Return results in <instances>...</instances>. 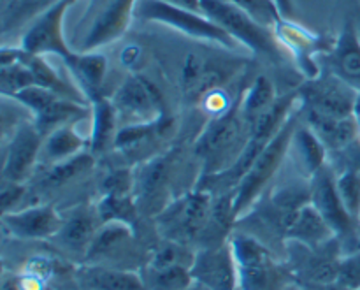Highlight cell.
Segmentation results:
<instances>
[{
    "label": "cell",
    "mask_w": 360,
    "mask_h": 290,
    "mask_svg": "<svg viewBox=\"0 0 360 290\" xmlns=\"http://www.w3.org/2000/svg\"><path fill=\"white\" fill-rule=\"evenodd\" d=\"M91 106V136H90V151L94 155L102 153L109 144H115L116 130V113L115 104L111 99L104 95H97L90 101Z\"/></svg>",
    "instance_id": "cell-24"
},
{
    "label": "cell",
    "mask_w": 360,
    "mask_h": 290,
    "mask_svg": "<svg viewBox=\"0 0 360 290\" xmlns=\"http://www.w3.org/2000/svg\"><path fill=\"white\" fill-rule=\"evenodd\" d=\"M338 192L348 213L359 222L360 217V172L343 171L336 178Z\"/></svg>",
    "instance_id": "cell-37"
},
{
    "label": "cell",
    "mask_w": 360,
    "mask_h": 290,
    "mask_svg": "<svg viewBox=\"0 0 360 290\" xmlns=\"http://www.w3.org/2000/svg\"><path fill=\"white\" fill-rule=\"evenodd\" d=\"M334 238H338L336 232L333 231V227L327 224L322 213L311 203L304 204L297 211L294 224L290 225L287 232V241L301 243V245L309 246V248L326 245Z\"/></svg>",
    "instance_id": "cell-23"
},
{
    "label": "cell",
    "mask_w": 360,
    "mask_h": 290,
    "mask_svg": "<svg viewBox=\"0 0 360 290\" xmlns=\"http://www.w3.org/2000/svg\"><path fill=\"white\" fill-rule=\"evenodd\" d=\"M186 290H206V289H204V287H200L199 284H193L192 287H190V289H186Z\"/></svg>",
    "instance_id": "cell-47"
},
{
    "label": "cell",
    "mask_w": 360,
    "mask_h": 290,
    "mask_svg": "<svg viewBox=\"0 0 360 290\" xmlns=\"http://www.w3.org/2000/svg\"><path fill=\"white\" fill-rule=\"evenodd\" d=\"M193 259H195V253L190 252L188 246L164 239L150 253V260H148L146 267H151V270H164V267L172 266L192 267Z\"/></svg>",
    "instance_id": "cell-35"
},
{
    "label": "cell",
    "mask_w": 360,
    "mask_h": 290,
    "mask_svg": "<svg viewBox=\"0 0 360 290\" xmlns=\"http://www.w3.org/2000/svg\"><path fill=\"white\" fill-rule=\"evenodd\" d=\"M83 148L84 139L76 132L74 123H69V125L58 127L56 130H53L51 134H48L44 137V144H42V151H44L46 158L49 162H53V164L81 153Z\"/></svg>",
    "instance_id": "cell-28"
},
{
    "label": "cell",
    "mask_w": 360,
    "mask_h": 290,
    "mask_svg": "<svg viewBox=\"0 0 360 290\" xmlns=\"http://www.w3.org/2000/svg\"><path fill=\"white\" fill-rule=\"evenodd\" d=\"M327 56L330 72L360 92V34L352 21L345 23Z\"/></svg>",
    "instance_id": "cell-18"
},
{
    "label": "cell",
    "mask_w": 360,
    "mask_h": 290,
    "mask_svg": "<svg viewBox=\"0 0 360 290\" xmlns=\"http://www.w3.org/2000/svg\"><path fill=\"white\" fill-rule=\"evenodd\" d=\"M55 2L56 0H11L2 14V32L7 34L27 21L35 20Z\"/></svg>",
    "instance_id": "cell-34"
},
{
    "label": "cell",
    "mask_w": 360,
    "mask_h": 290,
    "mask_svg": "<svg viewBox=\"0 0 360 290\" xmlns=\"http://www.w3.org/2000/svg\"><path fill=\"white\" fill-rule=\"evenodd\" d=\"M336 284L347 290H360V250L341 257Z\"/></svg>",
    "instance_id": "cell-39"
},
{
    "label": "cell",
    "mask_w": 360,
    "mask_h": 290,
    "mask_svg": "<svg viewBox=\"0 0 360 290\" xmlns=\"http://www.w3.org/2000/svg\"><path fill=\"white\" fill-rule=\"evenodd\" d=\"M27 187L23 183L4 182L2 192H0V206H2V215L13 213L18 208V204L23 199Z\"/></svg>",
    "instance_id": "cell-42"
},
{
    "label": "cell",
    "mask_w": 360,
    "mask_h": 290,
    "mask_svg": "<svg viewBox=\"0 0 360 290\" xmlns=\"http://www.w3.org/2000/svg\"><path fill=\"white\" fill-rule=\"evenodd\" d=\"M172 169H174V155H160L144 162L139 175L136 176V204L139 211L157 217L162 210L171 204L169 187H171Z\"/></svg>",
    "instance_id": "cell-11"
},
{
    "label": "cell",
    "mask_w": 360,
    "mask_h": 290,
    "mask_svg": "<svg viewBox=\"0 0 360 290\" xmlns=\"http://www.w3.org/2000/svg\"><path fill=\"white\" fill-rule=\"evenodd\" d=\"M141 275L146 284V290H186L195 284L190 267L185 266H172L164 270L144 267Z\"/></svg>",
    "instance_id": "cell-33"
},
{
    "label": "cell",
    "mask_w": 360,
    "mask_h": 290,
    "mask_svg": "<svg viewBox=\"0 0 360 290\" xmlns=\"http://www.w3.org/2000/svg\"><path fill=\"white\" fill-rule=\"evenodd\" d=\"M309 185H311V204L322 213L341 243L354 236L357 220L348 213L341 201L333 169L323 165L309 178Z\"/></svg>",
    "instance_id": "cell-13"
},
{
    "label": "cell",
    "mask_w": 360,
    "mask_h": 290,
    "mask_svg": "<svg viewBox=\"0 0 360 290\" xmlns=\"http://www.w3.org/2000/svg\"><path fill=\"white\" fill-rule=\"evenodd\" d=\"M290 243V263L288 271L292 278L299 284H304L306 287H315V285H330L336 284L338 267L341 263V239L334 238L329 243L316 248L301 245V243Z\"/></svg>",
    "instance_id": "cell-8"
},
{
    "label": "cell",
    "mask_w": 360,
    "mask_h": 290,
    "mask_svg": "<svg viewBox=\"0 0 360 290\" xmlns=\"http://www.w3.org/2000/svg\"><path fill=\"white\" fill-rule=\"evenodd\" d=\"M76 0H56L42 14H39L21 37V49L32 55H55L67 63L76 53L67 46L63 37V20L65 13Z\"/></svg>",
    "instance_id": "cell-9"
},
{
    "label": "cell",
    "mask_w": 360,
    "mask_h": 290,
    "mask_svg": "<svg viewBox=\"0 0 360 290\" xmlns=\"http://www.w3.org/2000/svg\"><path fill=\"white\" fill-rule=\"evenodd\" d=\"M162 2H167V4H172V6L185 7V9L200 13V0H162Z\"/></svg>",
    "instance_id": "cell-44"
},
{
    "label": "cell",
    "mask_w": 360,
    "mask_h": 290,
    "mask_svg": "<svg viewBox=\"0 0 360 290\" xmlns=\"http://www.w3.org/2000/svg\"><path fill=\"white\" fill-rule=\"evenodd\" d=\"M357 20H359V32H360V9H359V14H357Z\"/></svg>",
    "instance_id": "cell-49"
},
{
    "label": "cell",
    "mask_w": 360,
    "mask_h": 290,
    "mask_svg": "<svg viewBox=\"0 0 360 290\" xmlns=\"http://www.w3.org/2000/svg\"><path fill=\"white\" fill-rule=\"evenodd\" d=\"M276 4L280 6V11L281 14H283V18L294 16V6H292V0H276Z\"/></svg>",
    "instance_id": "cell-45"
},
{
    "label": "cell",
    "mask_w": 360,
    "mask_h": 290,
    "mask_svg": "<svg viewBox=\"0 0 360 290\" xmlns=\"http://www.w3.org/2000/svg\"><path fill=\"white\" fill-rule=\"evenodd\" d=\"M137 208L136 199L132 196H112L104 194L97 204V218L102 224L109 222H122L127 225H136L137 222Z\"/></svg>",
    "instance_id": "cell-32"
},
{
    "label": "cell",
    "mask_w": 360,
    "mask_h": 290,
    "mask_svg": "<svg viewBox=\"0 0 360 290\" xmlns=\"http://www.w3.org/2000/svg\"><path fill=\"white\" fill-rule=\"evenodd\" d=\"M231 2L236 4L238 7H241V9L246 11L250 16L255 18L260 25L271 28V30H273V28L276 27L278 21L283 18L276 0H231Z\"/></svg>",
    "instance_id": "cell-36"
},
{
    "label": "cell",
    "mask_w": 360,
    "mask_h": 290,
    "mask_svg": "<svg viewBox=\"0 0 360 290\" xmlns=\"http://www.w3.org/2000/svg\"><path fill=\"white\" fill-rule=\"evenodd\" d=\"M229 243L238 266L239 290H283L292 278L288 267L278 264L267 246L252 234L234 232Z\"/></svg>",
    "instance_id": "cell-2"
},
{
    "label": "cell",
    "mask_w": 360,
    "mask_h": 290,
    "mask_svg": "<svg viewBox=\"0 0 360 290\" xmlns=\"http://www.w3.org/2000/svg\"><path fill=\"white\" fill-rule=\"evenodd\" d=\"M354 250H360V238H359V241H357V245H355V248Z\"/></svg>",
    "instance_id": "cell-48"
},
{
    "label": "cell",
    "mask_w": 360,
    "mask_h": 290,
    "mask_svg": "<svg viewBox=\"0 0 360 290\" xmlns=\"http://www.w3.org/2000/svg\"><path fill=\"white\" fill-rule=\"evenodd\" d=\"M11 234L21 239H51L63 225L62 217L51 206H32L2 215Z\"/></svg>",
    "instance_id": "cell-17"
},
{
    "label": "cell",
    "mask_w": 360,
    "mask_h": 290,
    "mask_svg": "<svg viewBox=\"0 0 360 290\" xmlns=\"http://www.w3.org/2000/svg\"><path fill=\"white\" fill-rule=\"evenodd\" d=\"M81 290H146L143 275L104 264H83L76 271Z\"/></svg>",
    "instance_id": "cell-19"
},
{
    "label": "cell",
    "mask_w": 360,
    "mask_h": 290,
    "mask_svg": "<svg viewBox=\"0 0 360 290\" xmlns=\"http://www.w3.org/2000/svg\"><path fill=\"white\" fill-rule=\"evenodd\" d=\"M204 60L200 58L195 53H188L183 62V70H181V88L183 95H185L188 101H192L193 92H195L197 83H199L200 76H202L204 70Z\"/></svg>",
    "instance_id": "cell-40"
},
{
    "label": "cell",
    "mask_w": 360,
    "mask_h": 290,
    "mask_svg": "<svg viewBox=\"0 0 360 290\" xmlns=\"http://www.w3.org/2000/svg\"><path fill=\"white\" fill-rule=\"evenodd\" d=\"M51 273H53L51 263H49L48 259H44V257H35V259L28 260L27 275H32V277H37L39 280L46 282Z\"/></svg>",
    "instance_id": "cell-43"
},
{
    "label": "cell",
    "mask_w": 360,
    "mask_h": 290,
    "mask_svg": "<svg viewBox=\"0 0 360 290\" xmlns=\"http://www.w3.org/2000/svg\"><path fill=\"white\" fill-rule=\"evenodd\" d=\"M136 185V176L130 169H116L108 178L104 179V194H112V196H130Z\"/></svg>",
    "instance_id": "cell-41"
},
{
    "label": "cell",
    "mask_w": 360,
    "mask_h": 290,
    "mask_svg": "<svg viewBox=\"0 0 360 290\" xmlns=\"http://www.w3.org/2000/svg\"><path fill=\"white\" fill-rule=\"evenodd\" d=\"M134 243V227L122 222H109L102 224L88 248L83 264H102L120 256L125 248H130Z\"/></svg>",
    "instance_id": "cell-22"
},
{
    "label": "cell",
    "mask_w": 360,
    "mask_h": 290,
    "mask_svg": "<svg viewBox=\"0 0 360 290\" xmlns=\"http://www.w3.org/2000/svg\"><path fill=\"white\" fill-rule=\"evenodd\" d=\"M306 116V125L322 139L327 150L341 151L350 146L354 141L359 139L357 122L354 116L350 118H333V116L320 115V113L311 111V109L301 108Z\"/></svg>",
    "instance_id": "cell-21"
},
{
    "label": "cell",
    "mask_w": 360,
    "mask_h": 290,
    "mask_svg": "<svg viewBox=\"0 0 360 290\" xmlns=\"http://www.w3.org/2000/svg\"><path fill=\"white\" fill-rule=\"evenodd\" d=\"M111 101L118 116L127 120V125L153 123L165 115L160 90L144 76L127 77Z\"/></svg>",
    "instance_id": "cell-10"
},
{
    "label": "cell",
    "mask_w": 360,
    "mask_h": 290,
    "mask_svg": "<svg viewBox=\"0 0 360 290\" xmlns=\"http://www.w3.org/2000/svg\"><path fill=\"white\" fill-rule=\"evenodd\" d=\"M95 157L91 151H81V153L74 155V157L65 158L62 162L53 164L48 171L42 175L41 187L42 189H58V187L65 185L70 179L79 176L81 172H86L94 168Z\"/></svg>",
    "instance_id": "cell-30"
},
{
    "label": "cell",
    "mask_w": 360,
    "mask_h": 290,
    "mask_svg": "<svg viewBox=\"0 0 360 290\" xmlns=\"http://www.w3.org/2000/svg\"><path fill=\"white\" fill-rule=\"evenodd\" d=\"M359 224H360V217H359Z\"/></svg>",
    "instance_id": "cell-50"
},
{
    "label": "cell",
    "mask_w": 360,
    "mask_h": 290,
    "mask_svg": "<svg viewBox=\"0 0 360 290\" xmlns=\"http://www.w3.org/2000/svg\"><path fill=\"white\" fill-rule=\"evenodd\" d=\"M67 67L74 74L77 84H79V90L86 95L88 102L101 95L102 81H104L105 70H108V60L104 55L95 51L76 53V56L67 63Z\"/></svg>",
    "instance_id": "cell-25"
},
{
    "label": "cell",
    "mask_w": 360,
    "mask_h": 290,
    "mask_svg": "<svg viewBox=\"0 0 360 290\" xmlns=\"http://www.w3.org/2000/svg\"><path fill=\"white\" fill-rule=\"evenodd\" d=\"M213 199L210 192L195 189L172 201L155 217L162 238L186 246L195 245L207 224Z\"/></svg>",
    "instance_id": "cell-5"
},
{
    "label": "cell",
    "mask_w": 360,
    "mask_h": 290,
    "mask_svg": "<svg viewBox=\"0 0 360 290\" xmlns=\"http://www.w3.org/2000/svg\"><path fill=\"white\" fill-rule=\"evenodd\" d=\"M84 115H86V104H81V102L60 97L56 99L46 111L34 116V123L37 125V129L41 130L42 136L46 137L48 134H51L53 130L58 129V127L76 123L77 120L83 118Z\"/></svg>",
    "instance_id": "cell-27"
},
{
    "label": "cell",
    "mask_w": 360,
    "mask_h": 290,
    "mask_svg": "<svg viewBox=\"0 0 360 290\" xmlns=\"http://www.w3.org/2000/svg\"><path fill=\"white\" fill-rule=\"evenodd\" d=\"M252 137V125L243 116L241 109L234 108L220 116H214L195 141L197 158L202 160V175H217L236 162Z\"/></svg>",
    "instance_id": "cell-1"
},
{
    "label": "cell",
    "mask_w": 360,
    "mask_h": 290,
    "mask_svg": "<svg viewBox=\"0 0 360 290\" xmlns=\"http://www.w3.org/2000/svg\"><path fill=\"white\" fill-rule=\"evenodd\" d=\"M95 234L97 229H95L94 213L88 208H79L67 220H63L60 231L51 239L60 250L72 256H81L84 260Z\"/></svg>",
    "instance_id": "cell-20"
},
{
    "label": "cell",
    "mask_w": 360,
    "mask_h": 290,
    "mask_svg": "<svg viewBox=\"0 0 360 290\" xmlns=\"http://www.w3.org/2000/svg\"><path fill=\"white\" fill-rule=\"evenodd\" d=\"M292 143L295 144V150H297L299 158H301L302 165H304L306 169V175H308L309 178H311L319 169H322L323 165H326L327 146L308 125H301V123H299Z\"/></svg>",
    "instance_id": "cell-29"
},
{
    "label": "cell",
    "mask_w": 360,
    "mask_h": 290,
    "mask_svg": "<svg viewBox=\"0 0 360 290\" xmlns=\"http://www.w3.org/2000/svg\"><path fill=\"white\" fill-rule=\"evenodd\" d=\"M190 273L193 282L206 290H239L238 266L229 241L197 250Z\"/></svg>",
    "instance_id": "cell-12"
},
{
    "label": "cell",
    "mask_w": 360,
    "mask_h": 290,
    "mask_svg": "<svg viewBox=\"0 0 360 290\" xmlns=\"http://www.w3.org/2000/svg\"><path fill=\"white\" fill-rule=\"evenodd\" d=\"M44 144V136L34 122H21L16 125L13 139L9 141L4 157V182L25 183L34 171L39 151Z\"/></svg>",
    "instance_id": "cell-14"
},
{
    "label": "cell",
    "mask_w": 360,
    "mask_h": 290,
    "mask_svg": "<svg viewBox=\"0 0 360 290\" xmlns=\"http://www.w3.org/2000/svg\"><path fill=\"white\" fill-rule=\"evenodd\" d=\"M295 102H299L297 90L292 92V94L283 95V97H278L273 106H269L262 115H259L252 122L253 139L269 143V141L280 132L281 127L285 125V122L290 118V115L294 113Z\"/></svg>",
    "instance_id": "cell-26"
},
{
    "label": "cell",
    "mask_w": 360,
    "mask_h": 290,
    "mask_svg": "<svg viewBox=\"0 0 360 290\" xmlns=\"http://www.w3.org/2000/svg\"><path fill=\"white\" fill-rule=\"evenodd\" d=\"M308 290H347V289H343L338 284H330V285H315V287H308Z\"/></svg>",
    "instance_id": "cell-46"
},
{
    "label": "cell",
    "mask_w": 360,
    "mask_h": 290,
    "mask_svg": "<svg viewBox=\"0 0 360 290\" xmlns=\"http://www.w3.org/2000/svg\"><path fill=\"white\" fill-rule=\"evenodd\" d=\"M276 90H274L273 81L267 76H257L253 80L252 87L246 92V95L243 97V102L239 104V109H241L243 116L248 120V123L252 125L253 120L259 115H262L269 106L274 104L276 101Z\"/></svg>",
    "instance_id": "cell-31"
},
{
    "label": "cell",
    "mask_w": 360,
    "mask_h": 290,
    "mask_svg": "<svg viewBox=\"0 0 360 290\" xmlns=\"http://www.w3.org/2000/svg\"><path fill=\"white\" fill-rule=\"evenodd\" d=\"M297 95L301 108L333 118H350L354 116L359 90L327 70L299 87Z\"/></svg>",
    "instance_id": "cell-7"
},
{
    "label": "cell",
    "mask_w": 360,
    "mask_h": 290,
    "mask_svg": "<svg viewBox=\"0 0 360 290\" xmlns=\"http://www.w3.org/2000/svg\"><path fill=\"white\" fill-rule=\"evenodd\" d=\"M301 113L302 111L292 113L290 118L285 122V125L281 127L280 132L264 146V150L260 151V155L257 157L255 164L252 165L248 175L245 176V179H243V182L239 183L238 189H236V220L241 218L243 215L246 213V210H250V206L255 203L257 197H259L260 192L264 190V187L271 182L274 172H276L278 168L281 165L285 155L290 150L295 130H297L299 123H301Z\"/></svg>",
    "instance_id": "cell-4"
},
{
    "label": "cell",
    "mask_w": 360,
    "mask_h": 290,
    "mask_svg": "<svg viewBox=\"0 0 360 290\" xmlns=\"http://www.w3.org/2000/svg\"><path fill=\"white\" fill-rule=\"evenodd\" d=\"M200 13L206 14L236 42H241L253 53L269 56L274 62L283 60V49L274 32L260 25L255 18L231 0H200Z\"/></svg>",
    "instance_id": "cell-3"
},
{
    "label": "cell",
    "mask_w": 360,
    "mask_h": 290,
    "mask_svg": "<svg viewBox=\"0 0 360 290\" xmlns=\"http://www.w3.org/2000/svg\"><path fill=\"white\" fill-rule=\"evenodd\" d=\"M62 95H58L56 92L48 90L44 87H39V84H30V87L23 88L18 94H14L13 97L16 102H20L21 106L28 109V111L34 113V116H37L39 113L46 111L56 99H60Z\"/></svg>",
    "instance_id": "cell-38"
},
{
    "label": "cell",
    "mask_w": 360,
    "mask_h": 290,
    "mask_svg": "<svg viewBox=\"0 0 360 290\" xmlns=\"http://www.w3.org/2000/svg\"><path fill=\"white\" fill-rule=\"evenodd\" d=\"M136 2L137 0H111L91 23L79 48L81 51H95L101 46L122 37L136 14Z\"/></svg>",
    "instance_id": "cell-16"
},
{
    "label": "cell",
    "mask_w": 360,
    "mask_h": 290,
    "mask_svg": "<svg viewBox=\"0 0 360 290\" xmlns=\"http://www.w3.org/2000/svg\"><path fill=\"white\" fill-rule=\"evenodd\" d=\"M273 32L280 44L297 60V65L308 76V80L319 76L320 70L313 56L320 51L329 53L334 48V42H327L320 35L306 30L304 27L287 20V18H281Z\"/></svg>",
    "instance_id": "cell-15"
},
{
    "label": "cell",
    "mask_w": 360,
    "mask_h": 290,
    "mask_svg": "<svg viewBox=\"0 0 360 290\" xmlns=\"http://www.w3.org/2000/svg\"><path fill=\"white\" fill-rule=\"evenodd\" d=\"M136 14L141 20L167 25L192 39L217 42L229 49L236 48L234 39L202 13L172 6L162 0H137Z\"/></svg>",
    "instance_id": "cell-6"
}]
</instances>
